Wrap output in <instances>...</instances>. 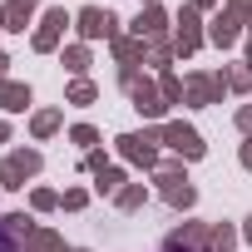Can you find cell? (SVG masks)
<instances>
[{"label": "cell", "mask_w": 252, "mask_h": 252, "mask_svg": "<svg viewBox=\"0 0 252 252\" xmlns=\"http://www.w3.org/2000/svg\"><path fill=\"white\" fill-rule=\"evenodd\" d=\"M79 252H84V247H79Z\"/></svg>", "instance_id": "7bdbcfd3"}, {"label": "cell", "mask_w": 252, "mask_h": 252, "mask_svg": "<svg viewBox=\"0 0 252 252\" xmlns=\"http://www.w3.org/2000/svg\"><path fill=\"white\" fill-rule=\"evenodd\" d=\"M242 242V232L237 227H227V222H213V242H208V252H232Z\"/></svg>", "instance_id": "d6986e66"}, {"label": "cell", "mask_w": 252, "mask_h": 252, "mask_svg": "<svg viewBox=\"0 0 252 252\" xmlns=\"http://www.w3.org/2000/svg\"><path fill=\"white\" fill-rule=\"evenodd\" d=\"M0 144H10V124L5 119H0Z\"/></svg>", "instance_id": "d590c367"}, {"label": "cell", "mask_w": 252, "mask_h": 252, "mask_svg": "<svg viewBox=\"0 0 252 252\" xmlns=\"http://www.w3.org/2000/svg\"><path fill=\"white\" fill-rule=\"evenodd\" d=\"M0 188H5V193H15V188H25V173L5 158V163H0Z\"/></svg>", "instance_id": "f1b7e54d"}, {"label": "cell", "mask_w": 252, "mask_h": 252, "mask_svg": "<svg viewBox=\"0 0 252 252\" xmlns=\"http://www.w3.org/2000/svg\"><path fill=\"white\" fill-rule=\"evenodd\" d=\"M237 129L252 139V104H242V109H237Z\"/></svg>", "instance_id": "1f68e13d"}, {"label": "cell", "mask_w": 252, "mask_h": 252, "mask_svg": "<svg viewBox=\"0 0 252 252\" xmlns=\"http://www.w3.org/2000/svg\"><path fill=\"white\" fill-rule=\"evenodd\" d=\"M208 242H213L208 222H183V227L168 232V247H178V252H208Z\"/></svg>", "instance_id": "30bf717a"}, {"label": "cell", "mask_w": 252, "mask_h": 252, "mask_svg": "<svg viewBox=\"0 0 252 252\" xmlns=\"http://www.w3.org/2000/svg\"><path fill=\"white\" fill-rule=\"evenodd\" d=\"M114 203H119V213H139V208L149 203V188H144V183H124Z\"/></svg>", "instance_id": "ac0fdd59"}, {"label": "cell", "mask_w": 252, "mask_h": 252, "mask_svg": "<svg viewBox=\"0 0 252 252\" xmlns=\"http://www.w3.org/2000/svg\"><path fill=\"white\" fill-rule=\"evenodd\" d=\"M149 5H154V0H149Z\"/></svg>", "instance_id": "b9f144b4"}, {"label": "cell", "mask_w": 252, "mask_h": 252, "mask_svg": "<svg viewBox=\"0 0 252 252\" xmlns=\"http://www.w3.org/2000/svg\"><path fill=\"white\" fill-rule=\"evenodd\" d=\"M64 25H69L64 5H50V10H45V20H40V30L30 35V50H35V55H55V50H60V35H64Z\"/></svg>", "instance_id": "ba28073f"}, {"label": "cell", "mask_w": 252, "mask_h": 252, "mask_svg": "<svg viewBox=\"0 0 252 252\" xmlns=\"http://www.w3.org/2000/svg\"><path fill=\"white\" fill-rule=\"evenodd\" d=\"M242 242H252V218H247V227H242Z\"/></svg>", "instance_id": "74e56055"}, {"label": "cell", "mask_w": 252, "mask_h": 252, "mask_svg": "<svg viewBox=\"0 0 252 252\" xmlns=\"http://www.w3.org/2000/svg\"><path fill=\"white\" fill-rule=\"evenodd\" d=\"M94 99H99L94 79H74V84L64 89V104H79V109H84V104H94Z\"/></svg>", "instance_id": "44dd1931"}, {"label": "cell", "mask_w": 252, "mask_h": 252, "mask_svg": "<svg viewBox=\"0 0 252 252\" xmlns=\"http://www.w3.org/2000/svg\"><path fill=\"white\" fill-rule=\"evenodd\" d=\"M84 168H89V173L99 178V173L109 168V154H104V149H89V154H84Z\"/></svg>", "instance_id": "f546056e"}, {"label": "cell", "mask_w": 252, "mask_h": 252, "mask_svg": "<svg viewBox=\"0 0 252 252\" xmlns=\"http://www.w3.org/2000/svg\"><path fill=\"white\" fill-rule=\"evenodd\" d=\"M222 79H227V89H232V94H247V89H252V69H247V64L222 69Z\"/></svg>", "instance_id": "cb8c5ba5"}, {"label": "cell", "mask_w": 252, "mask_h": 252, "mask_svg": "<svg viewBox=\"0 0 252 252\" xmlns=\"http://www.w3.org/2000/svg\"><path fill=\"white\" fill-rule=\"evenodd\" d=\"M0 109H5V114H25V109H30V84L0 79Z\"/></svg>", "instance_id": "4fadbf2b"}, {"label": "cell", "mask_w": 252, "mask_h": 252, "mask_svg": "<svg viewBox=\"0 0 252 252\" xmlns=\"http://www.w3.org/2000/svg\"><path fill=\"white\" fill-rule=\"evenodd\" d=\"M10 163H15V168H20L25 178H35V173L45 168V158H40V149H15V154H10Z\"/></svg>", "instance_id": "7402d4cb"}, {"label": "cell", "mask_w": 252, "mask_h": 252, "mask_svg": "<svg viewBox=\"0 0 252 252\" xmlns=\"http://www.w3.org/2000/svg\"><path fill=\"white\" fill-rule=\"evenodd\" d=\"M60 64L74 74V79H84V69H89V45L79 40V45H64V55H60Z\"/></svg>", "instance_id": "e0dca14e"}, {"label": "cell", "mask_w": 252, "mask_h": 252, "mask_svg": "<svg viewBox=\"0 0 252 252\" xmlns=\"http://www.w3.org/2000/svg\"><path fill=\"white\" fill-rule=\"evenodd\" d=\"M163 252H178V247H168V242H163Z\"/></svg>", "instance_id": "60d3db41"}, {"label": "cell", "mask_w": 252, "mask_h": 252, "mask_svg": "<svg viewBox=\"0 0 252 252\" xmlns=\"http://www.w3.org/2000/svg\"><path fill=\"white\" fill-rule=\"evenodd\" d=\"M0 30H5V5H0Z\"/></svg>", "instance_id": "ab89813d"}, {"label": "cell", "mask_w": 252, "mask_h": 252, "mask_svg": "<svg viewBox=\"0 0 252 252\" xmlns=\"http://www.w3.org/2000/svg\"><path fill=\"white\" fill-rule=\"evenodd\" d=\"M119 84L129 89V99H134V109H139L144 119H163V114H168L163 94H158V89H154V84H149L139 69H119Z\"/></svg>", "instance_id": "3957f363"}, {"label": "cell", "mask_w": 252, "mask_h": 252, "mask_svg": "<svg viewBox=\"0 0 252 252\" xmlns=\"http://www.w3.org/2000/svg\"><path fill=\"white\" fill-rule=\"evenodd\" d=\"M74 30L84 35V40H119V15L114 10H99V5H84L79 15H74Z\"/></svg>", "instance_id": "5b68a950"}, {"label": "cell", "mask_w": 252, "mask_h": 252, "mask_svg": "<svg viewBox=\"0 0 252 252\" xmlns=\"http://www.w3.org/2000/svg\"><path fill=\"white\" fill-rule=\"evenodd\" d=\"M60 124H64V114H60V109H35L30 134H35V139H50V134H60Z\"/></svg>", "instance_id": "2e32d148"}, {"label": "cell", "mask_w": 252, "mask_h": 252, "mask_svg": "<svg viewBox=\"0 0 252 252\" xmlns=\"http://www.w3.org/2000/svg\"><path fill=\"white\" fill-rule=\"evenodd\" d=\"M158 144H163V129H144V134H119L114 149L119 158H129L139 168H158Z\"/></svg>", "instance_id": "7a4b0ae2"}, {"label": "cell", "mask_w": 252, "mask_h": 252, "mask_svg": "<svg viewBox=\"0 0 252 252\" xmlns=\"http://www.w3.org/2000/svg\"><path fill=\"white\" fill-rule=\"evenodd\" d=\"M84 203H89V193H84V188H64V198H60V208H69V213H79Z\"/></svg>", "instance_id": "4dcf8cb0"}, {"label": "cell", "mask_w": 252, "mask_h": 252, "mask_svg": "<svg viewBox=\"0 0 252 252\" xmlns=\"http://www.w3.org/2000/svg\"><path fill=\"white\" fill-rule=\"evenodd\" d=\"M173 55H178V50H173V40H149V60H144V64L168 69V64H173Z\"/></svg>", "instance_id": "ffe728a7"}, {"label": "cell", "mask_w": 252, "mask_h": 252, "mask_svg": "<svg viewBox=\"0 0 252 252\" xmlns=\"http://www.w3.org/2000/svg\"><path fill=\"white\" fill-rule=\"evenodd\" d=\"M0 252H20V247H15V237L5 232V222H0Z\"/></svg>", "instance_id": "d6a6232c"}, {"label": "cell", "mask_w": 252, "mask_h": 252, "mask_svg": "<svg viewBox=\"0 0 252 252\" xmlns=\"http://www.w3.org/2000/svg\"><path fill=\"white\" fill-rule=\"evenodd\" d=\"M208 40H213L218 50H232V45L242 40V20H237L232 10H218V15L208 20Z\"/></svg>", "instance_id": "8fae6325"}, {"label": "cell", "mask_w": 252, "mask_h": 252, "mask_svg": "<svg viewBox=\"0 0 252 252\" xmlns=\"http://www.w3.org/2000/svg\"><path fill=\"white\" fill-rule=\"evenodd\" d=\"M0 222H5V232L20 242V237H30L35 227H30V213H5V218H0Z\"/></svg>", "instance_id": "484cf974"}, {"label": "cell", "mask_w": 252, "mask_h": 252, "mask_svg": "<svg viewBox=\"0 0 252 252\" xmlns=\"http://www.w3.org/2000/svg\"><path fill=\"white\" fill-rule=\"evenodd\" d=\"M237 163H242V168H247V173H252V139H247V144H242V154H237Z\"/></svg>", "instance_id": "836d02e7"}, {"label": "cell", "mask_w": 252, "mask_h": 252, "mask_svg": "<svg viewBox=\"0 0 252 252\" xmlns=\"http://www.w3.org/2000/svg\"><path fill=\"white\" fill-rule=\"evenodd\" d=\"M5 69H10V55H5V50H0V79H5Z\"/></svg>", "instance_id": "8d00e7d4"}, {"label": "cell", "mask_w": 252, "mask_h": 252, "mask_svg": "<svg viewBox=\"0 0 252 252\" xmlns=\"http://www.w3.org/2000/svg\"><path fill=\"white\" fill-rule=\"evenodd\" d=\"M158 94H163V104H183V79H178L173 69H163V79H158Z\"/></svg>", "instance_id": "d4e9b609"}, {"label": "cell", "mask_w": 252, "mask_h": 252, "mask_svg": "<svg viewBox=\"0 0 252 252\" xmlns=\"http://www.w3.org/2000/svg\"><path fill=\"white\" fill-rule=\"evenodd\" d=\"M25 252H69V247L60 242V232H55V227H35V232L25 237Z\"/></svg>", "instance_id": "9a60e30c"}, {"label": "cell", "mask_w": 252, "mask_h": 252, "mask_svg": "<svg viewBox=\"0 0 252 252\" xmlns=\"http://www.w3.org/2000/svg\"><path fill=\"white\" fill-rule=\"evenodd\" d=\"M222 94H227L222 69H218V74H188V79H183V104H193V109H208V104H218Z\"/></svg>", "instance_id": "8992f818"}, {"label": "cell", "mask_w": 252, "mask_h": 252, "mask_svg": "<svg viewBox=\"0 0 252 252\" xmlns=\"http://www.w3.org/2000/svg\"><path fill=\"white\" fill-rule=\"evenodd\" d=\"M188 5H193V10H213V5H218V0H188Z\"/></svg>", "instance_id": "e575fe53"}, {"label": "cell", "mask_w": 252, "mask_h": 252, "mask_svg": "<svg viewBox=\"0 0 252 252\" xmlns=\"http://www.w3.org/2000/svg\"><path fill=\"white\" fill-rule=\"evenodd\" d=\"M30 208H35V213H55V208H60V193H55V188H35V193H30Z\"/></svg>", "instance_id": "83f0119b"}, {"label": "cell", "mask_w": 252, "mask_h": 252, "mask_svg": "<svg viewBox=\"0 0 252 252\" xmlns=\"http://www.w3.org/2000/svg\"><path fill=\"white\" fill-rule=\"evenodd\" d=\"M154 183H158L163 203H168V208H178V213H188V208L198 203V188L188 183V173H183V158H173V163H158V168H154Z\"/></svg>", "instance_id": "6da1fadb"}, {"label": "cell", "mask_w": 252, "mask_h": 252, "mask_svg": "<svg viewBox=\"0 0 252 252\" xmlns=\"http://www.w3.org/2000/svg\"><path fill=\"white\" fill-rule=\"evenodd\" d=\"M69 144H79L84 154L99 144V129H94V124H74V129H69Z\"/></svg>", "instance_id": "4316f807"}, {"label": "cell", "mask_w": 252, "mask_h": 252, "mask_svg": "<svg viewBox=\"0 0 252 252\" xmlns=\"http://www.w3.org/2000/svg\"><path fill=\"white\" fill-rule=\"evenodd\" d=\"M35 5H40V0H5V30H15V35H25V25H30V15H35Z\"/></svg>", "instance_id": "5bb4252c"}, {"label": "cell", "mask_w": 252, "mask_h": 252, "mask_svg": "<svg viewBox=\"0 0 252 252\" xmlns=\"http://www.w3.org/2000/svg\"><path fill=\"white\" fill-rule=\"evenodd\" d=\"M119 188H124V168H104L99 178H94V193H104V198H119Z\"/></svg>", "instance_id": "603a6c76"}, {"label": "cell", "mask_w": 252, "mask_h": 252, "mask_svg": "<svg viewBox=\"0 0 252 252\" xmlns=\"http://www.w3.org/2000/svg\"><path fill=\"white\" fill-rule=\"evenodd\" d=\"M163 35H168V10H163V5H144V10L134 15V40L149 45V40H163Z\"/></svg>", "instance_id": "9c48e42d"}, {"label": "cell", "mask_w": 252, "mask_h": 252, "mask_svg": "<svg viewBox=\"0 0 252 252\" xmlns=\"http://www.w3.org/2000/svg\"><path fill=\"white\" fill-rule=\"evenodd\" d=\"M163 144L183 158V163H198L203 154H208V144H203V134L193 129V124H183V119H173V124H163Z\"/></svg>", "instance_id": "277c9868"}, {"label": "cell", "mask_w": 252, "mask_h": 252, "mask_svg": "<svg viewBox=\"0 0 252 252\" xmlns=\"http://www.w3.org/2000/svg\"><path fill=\"white\" fill-rule=\"evenodd\" d=\"M203 40H208V30H203V10L183 5V10H178V30H173V50L188 60V55H198Z\"/></svg>", "instance_id": "52a82bcc"}, {"label": "cell", "mask_w": 252, "mask_h": 252, "mask_svg": "<svg viewBox=\"0 0 252 252\" xmlns=\"http://www.w3.org/2000/svg\"><path fill=\"white\" fill-rule=\"evenodd\" d=\"M114 60H119V69H134L139 60H149V45L134 40V35H119L114 40Z\"/></svg>", "instance_id": "7c38bea8"}, {"label": "cell", "mask_w": 252, "mask_h": 252, "mask_svg": "<svg viewBox=\"0 0 252 252\" xmlns=\"http://www.w3.org/2000/svg\"><path fill=\"white\" fill-rule=\"evenodd\" d=\"M242 64H247V69H252V35H247V60H242Z\"/></svg>", "instance_id": "f35d334b"}]
</instances>
